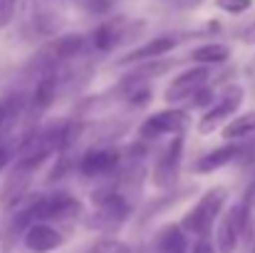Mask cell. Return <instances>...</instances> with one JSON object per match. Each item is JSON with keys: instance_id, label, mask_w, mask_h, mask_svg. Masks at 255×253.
Here are the masks:
<instances>
[{"instance_id": "6da1fadb", "label": "cell", "mask_w": 255, "mask_h": 253, "mask_svg": "<svg viewBox=\"0 0 255 253\" xmlns=\"http://www.w3.org/2000/svg\"><path fill=\"white\" fill-rule=\"evenodd\" d=\"M223 206H226V189L223 186L208 189L198 199V204L183 216L181 229L186 234H193V236H208L211 229H213V221L221 216Z\"/></svg>"}, {"instance_id": "7a4b0ae2", "label": "cell", "mask_w": 255, "mask_h": 253, "mask_svg": "<svg viewBox=\"0 0 255 253\" xmlns=\"http://www.w3.org/2000/svg\"><path fill=\"white\" fill-rule=\"evenodd\" d=\"M92 201H94L97 211H94V216L87 221L89 229H117V226L124 224V221L129 219V214H131L129 201H127L122 194H117L112 186L97 189V191L92 194Z\"/></svg>"}, {"instance_id": "3957f363", "label": "cell", "mask_w": 255, "mask_h": 253, "mask_svg": "<svg viewBox=\"0 0 255 253\" xmlns=\"http://www.w3.org/2000/svg\"><path fill=\"white\" fill-rule=\"evenodd\" d=\"M30 209H32L35 221H65V219H72V216L82 214L80 199H75L67 191H55V194H47V196H35L30 201Z\"/></svg>"}, {"instance_id": "277c9868", "label": "cell", "mask_w": 255, "mask_h": 253, "mask_svg": "<svg viewBox=\"0 0 255 253\" xmlns=\"http://www.w3.org/2000/svg\"><path fill=\"white\" fill-rule=\"evenodd\" d=\"M248 224H251V206H246L243 201L236 204V206H231V209L223 214L221 224H218V231H216V251L218 253L236 251L241 236H243L246 229H248Z\"/></svg>"}, {"instance_id": "5b68a950", "label": "cell", "mask_w": 255, "mask_h": 253, "mask_svg": "<svg viewBox=\"0 0 255 253\" xmlns=\"http://www.w3.org/2000/svg\"><path fill=\"white\" fill-rule=\"evenodd\" d=\"M82 47H85V37H82V35H77V32H72V35H60V37L50 40L47 45H42V47L37 50V55L32 57L30 67H32V70H52V67H57L60 62L75 57Z\"/></svg>"}, {"instance_id": "8992f818", "label": "cell", "mask_w": 255, "mask_h": 253, "mask_svg": "<svg viewBox=\"0 0 255 253\" xmlns=\"http://www.w3.org/2000/svg\"><path fill=\"white\" fill-rule=\"evenodd\" d=\"M35 171H37V169L32 167V164L15 159L12 169L7 171V176H5L2 184H0V206H2V209L12 211V209L25 199L27 186H30V179H32Z\"/></svg>"}, {"instance_id": "52a82bcc", "label": "cell", "mask_w": 255, "mask_h": 253, "mask_svg": "<svg viewBox=\"0 0 255 253\" xmlns=\"http://www.w3.org/2000/svg\"><path fill=\"white\" fill-rule=\"evenodd\" d=\"M188 124H191V119H188L186 112H181V109H164V112L151 114L139 127V134L144 139H159L164 134H181Z\"/></svg>"}, {"instance_id": "ba28073f", "label": "cell", "mask_w": 255, "mask_h": 253, "mask_svg": "<svg viewBox=\"0 0 255 253\" xmlns=\"http://www.w3.org/2000/svg\"><path fill=\"white\" fill-rule=\"evenodd\" d=\"M241 102H243V89H241V87L228 89L226 97H221L216 104H211V109L201 117V122H198V132H201V134L213 132L221 122H226L228 117H233V114L238 112Z\"/></svg>"}, {"instance_id": "9c48e42d", "label": "cell", "mask_w": 255, "mask_h": 253, "mask_svg": "<svg viewBox=\"0 0 255 253\" xmlns=\"http://www.w3.org/2000/svg\"><path fill=\"white\" fill-rule=\"evenodd\" d=\"M62 236H60V231L57 229H52V226H47L45 221H35V224H30L27 229H25V234H22V244H25V249L32 253H50V251H57L60 246H62Z\"/></svg>"}, {"instance_id": "30bf717a", "label": "cell", "mask_w": 255, "mask_h": 253, "mask_svg": "<svg viewBox=\"0 0 255 253\" xmlns=\"http://www.w3.org/2000/svg\"><path fill=\"white\" fill-rule=\"evenodd\" d=\"M208 77H211L208 65H201V67H193V70L181 72V75L173 77L171 84L166 87V99H169V102H178V99H183V97H191L198 87H203V84L208 82Z\"/></svg>"}, {"instance_id": "8fae6325", "label": "cell", "mask_w": 255, "mask_h": 253, "mask_svg": "<svg viewBox=\"0 0 255 253\" xmlns=\"http://www.w3.org/2000/svg\"><path fill=\"white\" fill-rule=\"evenodd\" d=\"M181 152H183V139L176 137L169 144V149L159 157L156 167H154V184L161 189H169L178 176V164H181Z\"/></svg>"}, {"instance_id": "7c38bea8", "label": "cell", "mask_w": 255, "mask_h": 253, "mask_svg": "<svg viewBox=\"0 0 255 253\" xmlns=\"http://www.w3.org/2000/svg\"><path fill=\"white\" fill-rule=\"evenodd\" d=\"M119 164V154L117 152H109V149H92V152H87L85 157L80 159V174L82 176H89V179H94V176H107V174H112L114 169Z\"/></svg>"}, {"instance_id": "4fadbf2b", "label": "cell", "mask_w": 255, "mask_h": 253, "mask_svg": "<svg viewBox=\"0 0 255 253\" xmlns=\"http://www.w3.org/2000/svg\"><path fill=\"white\" fill-rule=\"evenodd\" d=\"M176 47V37H169V35H161V37H154L149 40L146 45L131 50L127 57L119 60V65H129V62H144V60H159L164 57L166 52H171Z\"/></svg>"}, {"instance_id": "5bb4252c", "label": "cell", "mask_w": 255, "mask_h": 253, "mask_svg": "<svg viewBox=\"0 0 255 253\" xmlns=\"http://www.w3.org/2000/svg\"><path fill=\"white\" fill-rule=\"evenodd\" d=\"M238 152H241V147H236V144H226V147H221V149H213V152H208L206 157H201V159L193 164V171H196V174H211V171H216V169L236 162V159H238Z\"/></svg>"}, {"instance_id": "9a60e30c", "label": "cell", "mask_w": 255, "mask_h": 253, "mask_svg": "<svg viewBox=\"0 0 255 253\" xmlns=\"http://www.w3.org/2000/svg\"><path fill=\"white\" fill-rule=\"evenodd\" d=\"M159 253H188V241H186V231L181 226H166L159 234Z\"/></svg>"}, {"instance_id": "2e32d148", "label": "cell", "mask_w": 255, "mask_h": 253, "mask_svg": "<svg viewBox=\"0 0 255 253\" xmlns=\"http://www.w3.org/2000/svg\"><path fill=\"white\" fill-rule=\"evenodd\" d=\"M22 109H25V99L20 94H7L0 99V134L10 132V127L20 119Z\"/></svg>"}, {"instance_id": "e0dca14e", "label": "cell", "mask_w": 255, "mask_h": 253, "mask_svg": "<svg viewBox=\"0 0 255 253\" xmlns=\"http://www.w3.org/2000/svg\"><path fill=\"white\" fill-rule=\"evenodd\" d=\"M193 62H201V65H221L231 57V50L228 45H221V42H208V45H201L191 52Z\"/></svg>"}, {"instance_id": "ac0fdd59", "label": "cell", "mask_w": 255, "mask_h": 253, "mask_svg": "<svg viewBox=\"0 0 255 253\" xmlns=\"http://www.w3.org/2000/svg\"><path fill=\"white\" fill-rule=\"evenodd\" d=\"M55 92H57L55 77H52V75H45V77L37 82L35 92H32V109H35V112H45V109L55 102Z\"/></svg>"}, {"instance_id": "d6986e66", "label": "cell", "mask_w": 255, "mask_h": 253, "mask_svg": "<svg viewBox=\"0 0 255 253\" xmlns=\"http://www.w3.org/2000/svg\"><path fill=\"white\" fill-rule=\"evenodd\" d=\"M253 132H255V112H248V114L233 117V122L226 124L223 137L226 139H243V137H251Z\"/></svg>"}, {"instance_id": "ffe728a7", "label": "cell", "mask_w": 255, "mask_h": 253, "mask_svg": "<svg viewBox=\"0 0 255 253\" xmlns=\"http://www.w3.org/2000/svg\"><path fill=\"white\" fill-rule=\"evenodd\" d=\"M92 40H94V45H97L99 50H112V47L119 42V27H117L114 22H104V25H99V27L94 30Z\"/></svg>"}, {"instance_id": "44dd1931", "label": "cell", "mask_w": 255, "mask_h": 253, "mask_svg": "<svg viewBox=\"0 0 255 253\" xmlns=\"http://www.w3.org/2000/svg\"><path fill=\"white\" fill-rule=\"evenodd\" d=\"M85 253H131V249H129L124 241H117V239H102V241L92 244Z\"/></svg>"}, {"instance_id": "7402d4cb", "label": "cell", "mask_w": 255, "mask_h": 253, "mask_svg": "<svg viewBox=\"0 0 255 253\" xmlns=\"http://www.w3.org/2000/svg\"><path fill=\"white\" fill-rule=\"evenodd\" d=\"M216 5L226 12H246L253 5V0H216Z\"/></svg>"}, {"instance_id": "603a6c76", "label": "cell", "mask_w": 255, "mask_h": 253, "mask_svg": "<svg viewBox=\"0 0 255 253\" xmlns=\"http://www.w3.org/2000/svg\"><path fill=\"white\" fill-rule=\"evenodd\" d=\"M15 5H17V0H0V27H5L12 20Z\"/></svg>"}, {"instance_id": "cb8c5ba5", "label": "cell", "mask_w": 255, "mask_h": 253, "mask_svg": "<svg viewBox=\"0 0 255 253\" xmlns=\"http://www.w3.org/2000/svg\"><path fill=\"white\" fill-rule=\"evenodd\" d=\"M77 2L85 7L87 12H104V10L109 7L107 0H77Z\"/></svg>"}, {"instance_id": "d4e9b609", "label": "cell", "mask_w": 255, "mask_h": 253, "mask_svg": "<svg viewBox=\"0 0 255 253\" xmlns=\"http://www.w3.org/2000/svg\"><path fill=\"white\" fill-rule=\"evenodd\" d=\"M193 97H196V99H193L196 107H203V104H211V102H213V92L206 89V87H198V89L193 92Z\"/></svg>"}, {"instance_id": "484cf974", "label": "cell", "mask_w": 255, "mask_h": 253, "mask_svg": "<svg viewBox=\"0 0 255 253\" xmlns=\"http://www.w3.org/2000/svg\"><path fill=\"white\" fill-rule=\"evenodd\" d=\"M191 253H216V246L208 241V236H198V241H196Z\"/></svg>"}, {"instance_id": "4316f807", "label": "cell", "mask_w": 255, "mask_h": 253, "mask_svg": "<svg viewBox=\"0 0 255 253\" xmlns=\"http://www.w3.org/2000/svg\"><path fill=\"white\" fill-rule=\"evenodd\" d=\"M10 159H12V152H10V147H7L5 142H0V171L10 164Z\"/></svg>"}, {"instance_id": "83f0119b", "label": "cell", "mask_w": 255, "mask_h": 253, "mask_svg": "<svg viewBox=\"0 0 255 253\" xmlns=\"http://www.w3.org/2000/svg\"><path fill=\"white\" fill-rule=\"evenodd\" d=\"M243 204H246V206H251V209H255V181L246 189V199H243Z\"/></svg>"}, {"instance_id": "f1b7e54d", "label": "cell", "mask_w": 255, "mask_h": 253, "mask_svg": "<svg viewBox=\"0 0 255 253\" xmlns=\"http://www.w3.org/2000/svg\"><path fill=\"white\" fill-rule=\"evenodd\" d=\"M253 253H255V249H253Z\"/></svg>"}]
</instances>
